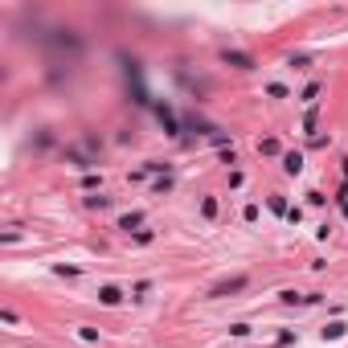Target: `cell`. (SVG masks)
<instances>
[{
  "instance_id": "6da1fadb",
  "label": "cell",
  "mask_w": 348,
  "mask_h": 348,
  "mask_svg": "<svg viewBox=\"0 0 348 348\" xmlns=\"http://www.w3.org/2000/svg\"><path fill=\"white\" fill-rule=\"evenodd\" d=\"M242 287H246V278H229V283H217L209 295H229V291H242Z\"/></svg>"
},
{
  "instance_id": "7a4b0ae2",
  "label": "cell",
  "mask_w": 348,
  "mask_h": 348,
  "mask_svg": "<svg viewBox=\"0 0 348 348\" xmlns=\"http://www.w3.org/2000/svg\"><path fill=\"white\" fill-rule=\"evenodd\" d=\"M102 303H107V307H115V303H119V287H102Z\"/></svg>"
},
{
  "instance_id": "3957f363",
  "label": "cell",
  "mask_w": 348,
  "mask_h": 348,
  "mask_svg": "<svg viewBox=\"0 0 348 348\" xmlns=\"http://www.w3.org/2000/svg\"><path fill=\"white\" fill-rule=\"evenodd\" d=\"M283 164H287V172H299V168H303V156H299V152H291V156L283 160Z\"/></svg>"
},
{
  "instance_id": "277c9868",
  "label": "cell",
  "mask_w": 348,
  "mask_h": 348,
  "mask_svg": "<svg viewBox=\"0 0 348 348\" xmlns=\"http://www.w3.org/2000/svg\"><path fill=\"white\" fill-rule=\"evenodd\" d=\"M225 62H234V66H242V70H250V57H242V53H225Z\"/></svg>"
},
{
  "instance_id": "5b68a950",
  "label": "cell",
  "mask_w": 348,
  "mask_h": 348,
  "mask_svg": "<svg viewBox=\"0 0 348 348\" xmlns=\"http://www.w3.org/2000/svg\"><path fill=\"white\" fill-rule=\"evenodd\" d=\"M344 217H348V201H344Z\"/></svg>"
}]
</instances>
